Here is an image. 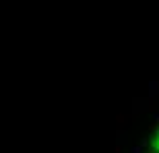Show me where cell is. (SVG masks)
Wrapping results in <instances>:
<instances>
[{"label": "cell", "mask_w": 159, "mask_h": 153, "mask_svg": "<svg viewBox=\"0 0 159 153\" xmlns=\"http://www.w3.org/2000/svg\"><path fill=\"white\" fill-rule=\"evenodd\" d=\"M147 153H159V130H157V135L153 137V141H151V145H149Z\"/></svg>", "instance_id": "1"}]
</instances>
